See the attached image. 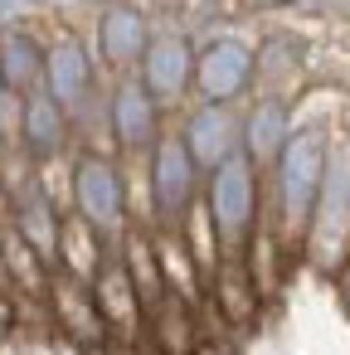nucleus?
I'll return each instance as SVG.
<instances>
[{
  "label": "nucleus",
  "mask_w": 350,
  "mask_h": 355,
  "mask_svg": "<svg viewBox=\"0 0 350 355\" xmlns=\"http://www.w3.org/2000/svg\"><path fill=\"white\" fill-rule=\"evenodd\" d=\"M44 73H49V59L40 54V44H35L30 35H10L6 49H0V88L30 98Z\"/></svg>",
  "instance_id": "1a4fd4ad"
},
{
  "label": "nucleus",
  "mask_w": 350,
  "mask_h": 355,
  "mask_svg": "<svg viewBox=\"0 0 350 355\" xmlns=\"http://www.w3.org/2000/svg\"><path fill=\"white\" fill-rule=\"evenodd\" d=\"M209 214H214L219 243H229V248H238V243L253 239V229H258V185H253V171H248V161H243L238 151L214 171Z\"/></svg>",
  "instance_id": "7ed1b4c3"
},
{
  "label": "nucleus",
  "mask_w": 350,
  "mask_h": 355,
  "mask_svg": "<svg viewBox=\"0 0 350 355\" xmlns=\"http://www.w3.org/2000/svg\"><path fill=\"white\" fill-rule=\"evenodd\" d=\"M49 88H54V98L73 112L78 103H88L93 98V69H88V59H83V49L73 44V40H64L54 54H49Z\"/></svg>",
  "instance_id": "6e6552de"
},
{
  "label": "nucleus",
  "mask_w": 350,
  "mask_h": 355,
  "mask_svg": "<svg viewBox=\"0 0 350 355\" xmlns=\"http://www.w3.org/2000/svg\"><path fill=\"white\" fill-rule=\"evenodd\" d=\"M156 112H161V98L137 78H122L117 83V98L107 103V122H112V137L127 146V151H146L156 141Z\"/></svg>",
  "instance_id": "39448f33"
},
{
  "label": "nucleus",
  "mask_w": 350,
  "mask_h": 355,
  "mask_svg": "<svg viewBox=\"0 0 350 355\" xmlns=\"http://www.w3.org/2000/svg\"><path fill=\"white\" fill-rule=\"evenodd\" d=\"M146 185H151V200H156V209H151L156 219L175 224V219H185V214L195 209L200 161H195V151H190V141H185V137H161V141H156Z\"/></svg>",
  "instance_id": "f03ea898"
},
{
  "label": "nucleus",
  "mask_w": 350,
  "mask_h": 355,
  "mask_svg": "<svg viewBox=\"0 0 350 355\" xmlns=\"http://www.w3.org/2000/svg\"><path fill=\"white\" fill-rule=\"evenodd\" d=\"M326 171H331V146H326V132L321 127H306V132H292L282 156H277V229H282V243H297L311 219H316V205H321V190H326Z\"/></svg>",
  "instance_id": "f257e3e1"
},
{
  "label": "nucleus",
  "mask_w": 350,
  "mask_h": 355,
  "mask_svg": "<svg viewBox=\"0 0 350 355\" xmlns=\"http://www.w3.org/2000/svg\"><path fill=\"white\" fill-rule=\"evenodd\" d=\"M340 292H345V302H350V253H345V263H340Z\"/></svg>",
  "instance_id": "9b49d317"
},
{
  "label": "nucleus",
  "mask_w": 350,
  "mask_h": 355,
  "mask_svg": "<svg viewBox=\"0 0 350 355\" xmlns=\"http://www.w3.org/2000/svg\"><path fill=\"white\" fill-rule=\"evenodd\" d=\"M195 73H200V88H204V93H209V88L219 83V73H224L219 103H229L234 93H243V88H248V78L258 73V59H248V49H238L234 40H219V44L195 64Z\"/></svg>",
  "instance_id": "0eeeda50"
},
{
  "label": "nucleus",
  "mask_w": 350,
  "mask_h": 355,
  "mask_svg": "<svg viewBox=\"0 0 350 355\" xmlns=\"http://www.w3.org/2000/svg\"><path fill=\"white\" fill-rule=\"evenodd\" d=\"M73 200H78L73 209H78L88 224H98L103 234H112L117 219L127 214V180L117 175L112 161L83 156V161H78V175H73Z\"/></svg>",
  "instance_id": "20e7f679"
},
{
  "label": "nucleus",
  "mask_w": 350,
  "mask_h": 355,
  "mask_svg": "<svg viewBox=\"0 0 350 355\" xmlns=\"http://www.w3.org/2000/svg\"><path fill=\"white\" fill-rule=\"evenodd\" d=\"M141 83L161 103H170L175 93H185V83H190V49H185V40L166 35V40L146 44V54H141Z\"/></svg>",
  "instance_id": "423d86ee"
},
{
  "label": "nucleus",
  "mask_w": 350,
  "mask_h": 355,
  "mask_svg": "<svg viewBox=\"0 0 350 355\" xmlns=\"http://www.w3.org/2000/svg\"><path fill=\"white\" fill-rule=\"evenodd\" d=\"M103 44H107V59L112 64H132L146 54V25L132 15V10H107L103 20Z\"/></svg>",
  "instance_id": "9d476101"
}]
</instances>
